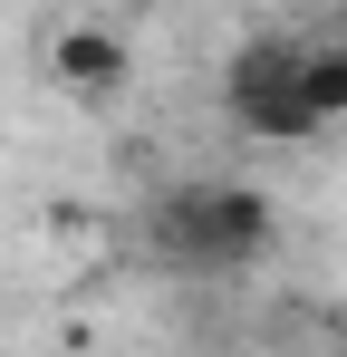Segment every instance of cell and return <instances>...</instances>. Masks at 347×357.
Segmentation results:
<instances>
[{
	"label": "cell",
	"instance_id": "obj_1",
	"mask_svg": "<svg viewBox=\"0 0 347 357\" xmlns=\"http://www.w3.org/2000/svg\"><path fill=\"white\" fill-rule=\"evenodd\" d=\"M222 116L261 145H309L347 116V49L328 29H261L222 59Z\"/></svg>",
	"mask_w": 347,
	"mask_h": 357
},
{
	"label": "cell",
	"instance_id": "obj_2",
	"mask_svg": "<svg viewBox=\"0 0 347 357\" xmlns=\"http://www.w3.org/2000/svg\"><path fill=\"white\" fill-rule=\"evenodd\" d=\"M270 251V193L251 183H174L145 203V261L183 280H222Z\"/></svg>",
	"mask_w": 347,
	"mask_h": 357
},
{
	"label": "cell",
	"instance_id": "obj_3",
	"mask_svg": "<svg viewBox=\"0 0 347 357\" xmlns=\"http://www.w3.org/2000/svg\"><path fill=\"white\" fill-rule=\"evenodd\" d=\"M49 77L68 87V97H116V87L135 77V59H125V39H116V29L77 20V29H58V49H49Z\"/></svg>",
	"mask_w": 347,
	"mask_h": 357
}]
</instances>
